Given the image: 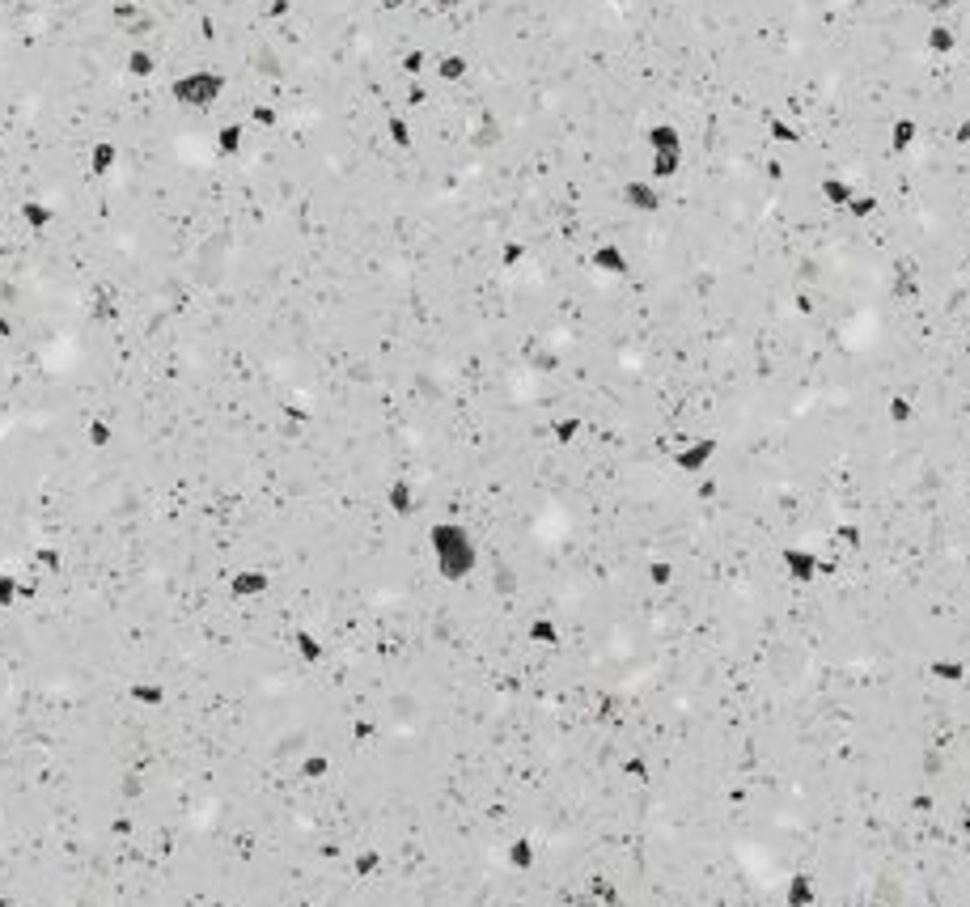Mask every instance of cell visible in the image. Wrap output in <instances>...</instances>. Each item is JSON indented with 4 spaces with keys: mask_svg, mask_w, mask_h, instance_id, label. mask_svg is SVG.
<instances>
[{
    "mask_svg": "<svg viewBox=\"0 0 970 907\" xmlns=\"http://www.w3.org/2000/svg\"><path fill=\"white\" fill-rule=\"evenodd\" d=\"M424 539H428V551H433L437 573L449 585L471 581L479 568H483V543H479V535L462 518H437V522H428Z\"/></svg>",
    "mask_w": 970,
    "mask_h": 907,
    "instance_id": "obj_1",
    "label": "cell"
},
{
    "mask_svg": "<svg viewBox=\"0 0 970 907\" xmlns=\"http://www.w3.org/2000/svg\"><path fill=\"white\" fill-rule=\"evenodd\" d=\"M644 153H649V179L674 183L687 170V136L674 119H653L644 128Z\"/></svg>",
    "mask_w": 970,
    "mask_h": 907,
    "instance_id": "obj_2",
    "label": "cell"
},
{
    "mask_svg": "<svg viewBox=\"0 0 970 907\" xmlns=\"http://www.w3.org/2000/svg\"><path fill=\"white\" fill-rule=\"evenodd\" d=\"M225 94H229V77L221 73V68H187V73H178L170 81L174 106L195 111V115H212L225 102Z\"/></svg>",
    "mask_w": 970,
    "mask_h": 907,
    "instance_id": "obj_3",
    "label": "cell"
},
{
    "mask_svg": "<svg viewBox=\"0 0 970 907\" xmlns=\"http://www.w3.org/2000/svg\"><path fill=\"white\" fill-rule=\"evenodd\" d=\"M716 458H721V437H716V433H695V437L682 441V446L670 450V467H674L678 475L695 479V475L712 471V467H716Z\"/></svg>",
    "mask_w": 970,
    "mask_h": 907,
    "instance_id": "obj_4",
    "label": "cell"
},
{
    "mask_svg": "<svg viewBox=\"0 0 970 907\" xmlns=\"http://www.w3.org/2000/svg\"><path fill=\"white\" fill-rule=\"evenodd\" d=\"M666 200H670L666 183H653L649 174H632V179H623V187H619V204L632 212V217H657V212L666 208Z\"/></svg>",
    "mask_w": 970,
    "mask_h": 907,
    "instance_id": "obj_5",
    "label": "cell"
},
{
    "mask_svg": "<svg viewBox=\"0 0 970 907\" xmlns=\"http://www.w3.org/2000/svg\"><path fill=\"white\" fill-rule=\"evenodd\" d=\"M776 564H780V573L793 581V585H814V581H822V551L810 547V543H780Z\"/></svg>",
    "mask_w": 970,
    "mask_h": 907,
    "instance_id": "obj_6",
    "label": "cell"
},
{
    "mask_svg": "<svg viewBox=\"0 0 970 907\" xmlns=\"http://www.w3.org/2000/svg\"><path fill=\"white\" fill-rule=\"evenodd\" d=\"M589 268H594L598 276H606V280H627L636 272V259H632V251H627L623 242L606 238V242L589 246Z\"/></svg>",
    "mask_w": 970,
    "mask_h": 907,
    "instance_id": "obj_7",
    "label": "cell"
},
{
    "mask_svg": "<svg viewBox=\"0 0 970 907\" xmlns=\"http://www.w3.org/2000/svg\"><path fill=\"white\" fill-rule=\"evenodd\" d=\"M272 590H276V577L263 564H242L229 577V598H238V602H263Z\"/></svg>",
    "mask_w": 970,
    "mask_h": 907,
    "instance_id": "obj_8",
    "label": "cell"
},
{
    "mask_svg": "<svg viewBox=\"0 0 970 907\" xmlns=\"http://www.w3.org/2000/svg\"><path fill=\"white\" fill-rule=\"evenodd\" d=\"M780 899L784 907H818L822 903V882L814 869H793L784 882H780Z\"/></svg>",
    "mask_w": 970,
    "mask_h": 907,
    "instance_id": "obj_9",
    "label": "cell"
},
{
    "mask_svg": "<svg viewBox=\"0 0 970 907\" xmlns=\"http://www.w3.org/2000/svg\"><path fill=\"white\" fill-rule=\"evenodd\" d=\"M382 501H386V509H390L399 522H416V509H420V488H416V479H411V475H394L390 484H386V492H382Z\"/></svg>",
    "mask_w": 970,
    "mask_h": 907,
    "instance_id": "obj_10",
    "label": "cell"
},
{
    "mask_svg": "<svg viewBox=\"0 0 970 907\" xmlns=\"http://www.w3.org/2000/svg\"><path fill=\"white\" fill-rule=\"evenodd\" d=\"M538 861H543V844H538L534 831H517L505 840V865L517 869V874H530V869H538Z\"/></svg>",
    "mask_w": 970,
    "mask_h": 907,
    "instance_id": "obj_11",
    "label": "cell"
},
{
    "mask_svg": "<svg viewBox=\"0 0 970 907\" xmlns=\"http://www.w3.org/2000/svg\"><path fill=\"white\" fill-rule=\"evenodd\" d=\"M289 645H293V657H297L301 666H327V657H331L327 636L314 632V628H293L289 632Z\"/></svg>",
    "mask_w": 970,
    "mask_h": 907,
    "instance_id": "obj_12",
    "label": "cell"
},
{
    "mask_svg": "<svg viewBox=\"0 0 970 907\" xmlns=\"http://www.w3.org/2000/svg\"><path fill=\"white\" fill-rule=\"evenodd\" d=\"M928 679L941 687H966L970 683V662L962 653H937L928 657Z\"/></svg>",
    "mask_w": 970,
    "mask_h": 907,
    "instance_id": "obj_13",
    "label": "cell"
},
{
    "mask_svg": "<svg viewBox=\"0 0 970 907\" xmlns=\"http://www.w3.org/2000/svg\"><path fill=\"white\" fill-rule=\"evenodd\" d=\"M119 162H123V153H119V145L115 140H89V149H85V174L89 179H111V174L119 170Z\"/></svg>",
    "mask_w": 970,
    "mask_h": 907,
    "instance_id": "obj_14",
    "label": "cell"
},
{
    "mask_svg": "<svg viewBox=\"0 0 970 907\" xmlns=\"http://www.w3.org/2000/svg\"><path fill=\"white\" fill-rule=\"evenodd\" d=\"M763 128H767L771 145H780V149H797V145H805V140H810V128H801V123L793 115H784V111H771L763 119Z\"/></svg>",
    "mask_w": 970,
    "mask_h": 907,
    "instance_id": "obj_15",
    "label": "cell"
},
{
    "mask_svg": "<svg viewBox=\"0 0 970 907\" xmlns=\"http://www.w3.org/2000/svg\"><path fill=\"white\" fill-rule=\"evenodd\" d=\"M471 73H475V60L466 51H441V56H433V68H428V77H437L441 85H462Z\"/></svg>",
    "mask_w": 970,
    "mask_h": 907,
    "instance_id": "obj_16",
    "label": "cell"
},
{
    "mask_svg": "<svg viewBox=\"0 0 970 907\" xmlns=\"http://www.w3.org/2000/svg\"><path fill=\"white\" fill-rule=\"evenodd\" d=\"M924 51H928V56H937V60H954L958 51H962V34H958V26H954V22H932V26L924 30Z\"/></svg>",
    "mask_w": 970,
    "mask_h": 907,
    "instance_id": "obj_17",
    "label": "cell"
},
{
    "mask_svg": "<svg viewBox=\"0 0 970 907\" xmlns=\"http://www.w3.org/2000/svg\"><path fill=\"white\" fill-rule=\"evenodd\" d=\"M920 136H924V119L920 115H894L890 119V132H886V140H890V153H911L915 145H920Z\"/></svg>",
    "mask_w": 970,
    "mask_h": 907,
    "instance_id": "obj_18",
    "label": "cell"
},
{
    "mask_svg": "<svg viewBox=\"0 0 970 907\" xmlns=\"http://www.w3.org/2000/svg\"><path fill=\"white\" fill-rule=\"evenodd\" d=\"M526 640H530L534 649H560L564 645V624L555 615L538 611V615L526 619Z\"/></svg>",
    "mask_w": 970,
    "mask_h": 907,
    "instance_id": "obj_19",
    "label": "cell"
},
{
    "mask_svg": "<svg viewBox=\"0 0 970 907\" xmlns=\"http://www.w3.org/2000/svg\"><path fill=\"white\" fill-rule=\"evenodd\" d=\"M128 700L140 704V708H149V713H157V708H166V700H170V683L157 679V674H145V679L128 683Z\"/></svg>",
    "mask_w": 970,
    "mask_h": 907,
    "instance_id": "obj_20",
    "label": "cell"
},
{
    "mask_svg": "<svg viewBox=\"0 0 970 907\" xmlns=\"http://www.w3.org/2000/svg\"><path fill=\"white\" fill-rule=\"evenodd\" d=\"M547 433H551V441L560 450H572L577 441L585 437V416L581 412H555L551 420H547Z\"/></svg>",
    "mask_w": 970,
    "mask_h": 907,
    "instance_id": "obj_21",
    "label": "cell"
},
{
    "mask_svg": "<svg viewBox=\"0 0 970 907\" xmlns=\"http://www.w3.org/2000/svg\"><path fill=\"white\" fill-rule=\"evenodd\" d=\"M856 191H860V183L856 179H848V174H822L818 179V195L826 204H831L835 212H843L852 200H856Z\"/></svg>",
    "mask_w": 970,
    "mask_h": 907,
    "instance_id": "obj_22",
    "label": "cell"
},
{
    "mask_svg": "<svg viewBox=\"0 0 970 907\" xmlns=\"http://www.w3.org/2000/svg\"><path fill=\"white\" fill-rule=\"evenodd\" d=\"M56 204L51 200H22L17 204V221H22V229H30V234H47L51 225H56Z\"/></svg>",
    "mask_w": 970,
    "mask_h": 907,
    "instance_id": "obj_23",
    "label": "cell"
},
{
    "mask_svg": "<svg viewBox=\"0 0 970 907\" xmlns=\"http://www.w3.org/2000/svg\"><path fill=\"white\" fill-rule=\"evenodd\" d=\"M123 77H132V81L161 77V56L153 47H128V56H123Z\"/></svg>",
    "mask_w": 970,
    "mask_h": 907,
    "instance_id": "obj_24",
    "label": "cell"
},
{
    "mask_svg": "<svg viewBox=\"0 0 970 907\" xmlns=\"http://www.w3.org/2000/svg\"><path fill=\"white\" fill-rule=\"evenodd\" d=\"M644 581H649V590H657V594L674 590V585H678V560L649 556V560H644Z\"/></svg>",
    "mask_w": 970,
    "mask_h": 907,
    "instance_id": "obj_25",
    "label": "cell"
},
{
    "mask_svg": "<svg viewBox=\"0 0 970 907\" xmlns=\"http://www.w3.org/2000/svg\"><path fill=\"white\" fill-rule=\"evenodd\" d=\"M348 865H352V878L369 882V878H377V874L386 869V852L377 848V844H361V848L352 852V861H348Z\"/></svg>",
    "mask_w": 970,
    "mask_h": 907,
    "instance_id": "obj_26",
    "label": "cell"
},
{
    "mask_svg": "<svg viewBox=\"0 0 970 907\" xmlns=\"http://www.w3.org/2000/svg\"><path fill=\"white\" fill-rule=\"evenodd\" d=\"M386 140L399 153H407V149H416V123H411V115L407 111H390L386 115Z\"/></svg>",
    "mask_w": 970,
    "mask_h": 907,
    "instance_id": "obj_27",
    "label": "cell"
},
{
    "mask_svg": "<svg viewBox=\"0 0 970 907\" xmlns=\"http://www.w3.org/2000/svg\"><path fill=\"white\" fill-rule=\"evenodd\" d=\"M886 420L894 424V429H911V424L920 420V403H915L907 390H894V395L886 399Z\"/></svg>",
    "mask_w": 970,
    "mask_h": 907,
    "instance_id": "obj_28",
    "label": "cell"
},
{
    "mask_svg": "<svg viewBox=\"0 0 970 907\" xmlns=\"http://www.w3.org/2000/svg\"><path fill=\"white\" fill-rule=\"evenodd\" d=\"M81 441H85L89 450H111L115 446V424L106 420V416H89L81 424Z\"/></svg>",
    "mask_w": 970,
    "mask_h": 907,
    "instance_id": "obj_29",
    "label": "cell"
},
{
    "mask_svg": "<svg viewBox=\"0 0 970 907\" xmlns=\"http://www.w3.org/2000/svg\"><path fill=\"white\" fill-rule=\"evenodd\" d=\"M530 255H534V246L526 238H505V242H500V251H496V259H500V268H505V272H522L530 263Z\"/></svg>",
    "mask_w": 970,
    "mask_h": 907,
    "instance_id": "obj_30",
    "label": "cell"
},
{
    "mask_svg": "<svg viewBox=\"0 0 970 907\" xmlns=\"http://www.w3.org/2000/svg\"><path fill=\"white\" fill-rule=\"evenodd\" d=\"M619 776H623V780H632V785H653L657 768H653V759H649V755L632 751V755H623V759H619Z\"/></svg>",
    "mask_w": 970,
    "mask_h": 907,
    "instance_id": "obj_31",
    "label": "cell"
},
{
    "mask_svg": "<svg viewBox=\"0 0 970 907\" xmlns=\"http://www.w3.org/2000/svg\"><path fill=\"white\" fill-rule=\"evenodd\" d=\"M246 149V119H229L217 128V153L221 157H238Z\"/></svg>",
    "mask_w": 970,
    "mask_h": 907,
    "instance_id": "obj_32",
    "label": "cell"
},
{
    "mask_svg": "<svg viewBox=\"0 0 970 907\" xmlns=\"http://www.w3.org/2000/svg\"><path fill=\"white\" fill-rule=\"evenodd\" d=\"M377 738H382V717L361 713V717H352V721H348V742H352V746H373Z\"/></svg>",
    "mask_w": 970,
    "mask_h": 907,
    "instance_id": "obj_33",
    "label": "cell"
},
{
    "mask_svg": "<svg viewBox=\"0 0 970 907\" xmlns=\"http://www.w3.org/2000/svg\"><path fill=\"white\" fill-rule=\"evenodd\" d=\"M843 212H848V217H852V221H873V217H877V212H882V195H877V191H865V187H860V191H856V200H852L848 208H843Z\"/></svg>",
    "mask_w": 970,
    "mask_h": 907,
    "instance_id": "obj_34",
    "label": "cell"
},
{
    "mask_svg": "<svg viewBox=\"0 0 970 907\" xmlns=\"http://www.w3.org/2000/svg\"><path fill=\"white\" fill-rule=\"evenodd\" d=\"M246 123H250L255 132H276V128H280V111H276L272 102H255V106L246 111Z\"/></svg>",
    "mask_w": 970,
    "mask_h": 907,
    "instance_id": "obj_35",
    "label": "cell"
},
{
    "mask_svg": "<svg viewBox=\"0 0 970 907\" xmlns=\"http://www.w3.org/2000/svg\"><path fill=\"white\" fill-rule=\"evenodd\" d=\"M17 598H22V573H13V568H0V611H13Z\"/></svg>",
    "mask_w": 970,
    "mask_h": 907,
    "instance_id": "obj_36",
    "label": "cell"
},
{
    "mask_svg": "<svg viewBox=\"0 0 970 907\" xmlns=\"http://www.w3.org/2000/svg\"><path fill=\"white\" fill-rule=\"evenodd\" d=\"M140 13H145V9H140V0H111V26H115V30L132 26Z\"/></svg>",
    "mask_w": 970,
    "mask_h": 907,
    "instance_id": "obj_37",
    "label": "cell"
},
{
    "mask_svg": "<svg viewBox=\"0 0 970 907\" xmlns=\"http://www.w3.org/2000/svg\"><path fill=\"white\" fill-rule=\"evenodd\" d=\"M293 9H297V0H267V5H263V13L272 17V22H284V17H293Z\"/></svg>",
    "mask_w": 970,
    "mask_h": 907,
    "instance_id": "obj_38",
    "label": "cell"
},
{
    "mask_svg": "<svg viewBox=\"0 0 970 907\" xmlns=\"http://www.w3.org/2000/svg\"><path fill=\"white\" fill-rule=\"evenodd\" d=\"M424 5H428V9H437V13H458V9L466 5V0H424Z\"/></svg>",
    "mask_w": 970,
    "mask_h": 907,
    "instance_id": "obj_39",
    "label": "cell"
},
{
    "mask_svg": "<svg viewBox=\"0 0 970 907\" xmlns=\"http://www.w3.org/2000/svg\"><path fill=\"white\" fill-rule=\"evenodd\" d=\"M818 907H856V899H822Z\"/></svg>",
    "mask_w": 970,
    "mask_h": 907,
    "instance_id": "obj_40",
    "label": "cell"
},
{
    "mask_svg": "<svg viewBox=\"0 0 970 907\" xmlns=\"http://www.w3.org/2000/svg\"><path fill=\"white\" fill-rule=\"evenodd\" d=\"M208 907H238V903L225 899V895H217V899H208Z\"/></svg>",
    "mask_w": 970,
    "mask_h": 907,
    "instance_id": "obj_41",
    "label": "cell"
},
{
    "mask_svg": "<svg viewBox=\"0 0 970 907\" xmlns=\"http://www.w3.org/2000/svg\"><path fill=\"white\" fill-rule=\"evenodd\" d=\"M0 907H17V899H13V895H5V891H0Z\"/></svg>",
    "mask_w": 970,
    "mask_h": 907,
    "instance_id": "obj_42",
    "label": "cell"
},
{
    "mask_svg": "<svg viewBox=\"0 0 970 907\" xmlns=\"http://www.w3.org/2000/svg\"><path fill=\"white\" fill-rule=\"evenodd\" d=\"M0 166H5V157H0Z\"/></svg>",
    "mask_w": 970,
    "mask_h": 907,
    "instance_id": "obj_43",
    "label": "cell"
}]
</instances>
